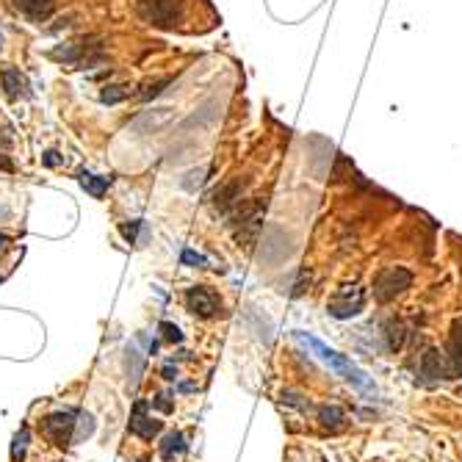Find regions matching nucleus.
Instances as JSON below:
<instances>
[{
	"instance_id": "obj_6",
	"label": "nucleus",
	"mask_w": 462,
	"mask_h": 462,
	"mask_svg": "<svg viewBox=\"0 0 462 462\" xmlns=\"http://www.w3.org/2000/svg\"><path fill=\"white\" fill-rule=\"evenodd\" d=\"M219 305H222L219 297H216L211 288H205V285H194V288L186 291V308L191 310L194 315L211 318V315H216Z\"/></svg>"
},
{
	"instance_id": "obj_5",
	"label": "nucleus",
	"mask_w": 462,
	"mask_h": 462,
	"mask_svg": "<svg viewBox=\"0 0 462 462\" xmlns=\"http://www.w3.org/2000/svg\"><path fill=\"white\" fill-rule=\"evenodd\" d=\"M75 426H77L75 412H56V415H47V418H45L42 432H45L53 443L64 446V443L75 440Z\"/></svg>"
},
{
	"instance_id": "obj_19",
	"label": "nucleus",
	"mask_w": 462,
	"mask_h": 462,
	"mask_svg": "<svg viewBox=\"0 0 462 462\" xmlns=\"http://www.w3.org/2000/svg\"><path fill=\"white\" fill-rule=\"evenodd\" d=\"M180 260H183L186 266H205V258H202V255H197L194 249H183Z\"/></svg>"
},
{
	"instance_id": "obj_25",
	"label": "nucleus",
	"mask_w": 462,
	"mask_h": 462,
	"mask_svg": "<svg viewBox=\"0 0 462 462\" xmlns=\"http://www.w3.org/2000/svg\"><path fill=\"white\" fill-rule=\"evenodd\" d=\"M0 169H6V172H11L14 166H11V161L6 158V155H0Z\"/></svg>"
},
{
	"instance_id": "obj_18",
	"label": "nucleus",
	"mask_w": 462,
	"mask_h": 462,
	"mask_svg": "<svg viewBox=\"0 0 462 462\" xmlns=\"http://www.w3.org/2000/svg\"><path fill=\"white\" fill-rule=\"evenodd\" d=\"M161 332H163V341H169V343H180V341H183L180 329H177L174 324H169V321H163V324H161Z\"/></svg>"
},
{
	"instance_id": "obj_4",
	"label": "nucleus",
	"mask_w": 462,
	"mask_h": 462,
	"mask_svg": "<svg viewBox=\"0 0 462 462\" xmlns=\"http://www.w3.org/2000/svg\"><path fill=\"white\" fill-rule=\"evenodd\" d=\"M366 305V294H363V288H357V285H346V288H341L332 299H329V315L332 318H352V315H357L360 310Z\"/></svg>"
},
{
	"instance_id": "obj_17",
	"label": "nucleus",
	"mask_w": 462,
	"mask_h": 462,
	"mask_svg": "<svg viewBox=\"0 0 462 462\" xmlns=\"http://www.w3.org/2000/svg\"><path fill=\"white\" fill-rule=\"evenodd\" d=\"M125 97H128V91H122L119 86H108V89L100 94V100H103V103H108V105H111V103H122Z\"/></svg>"
},
{
	"instance_id": "obj_14",
	"label": "nucleus",
	"mask_w": 462,
	"mask_h": 462,
	"mask_svg": "<svg viewBox=\"0 0 462 462\" xmlns=\"http://www.w3.org/2000/svg\"><path fill=\"white\" fill-rule=\"evenodd\" d=\"M343 418H346V415H343V410H341V407H335V404H332V407H321V410H318V421H321L329 432L341 429V426H343Z\"/></svg>"
},
{
	"instance_id": "obj_23",
	"label": "nucleus",
	"mask_w": 462,
	"mask_h": 462,
	"mask_svg": "<svg viewBox=\"0 0 462 462\" xmlns=\"http://www.w3.org/2000/svg\"><path fill=\"white\" fill-rule=\"evenodd\" d=\"M166 398H169L166 393H158V396L153 398V404L158 407V410H163V412H172V401H166Z\"/></svg>"
},
{
	"instance_id": "obj_1",
	"label": "nucleus",
	"mask_w": 462,
	"mask_h": 462,
	"mask_svg": "<svg viewBox=\"0 0 462 462\" xmlns=\"http://www.w3.org/2000/svg\"><path fill=\"white\" fill-rule=\"evenodd\" d=\"M297 338H299L305 346H310V349H313V352H315L324 363H327V366H332V368H335V371H338L346 382H352L357 390H363V393H377V387L371 385V380H368V377H366V374H363V371H360V368H357L349 357H343V355H338L335 349L324 346L321 341H315V338L308 335V332H297Z\"/></svg>"
},
{
	"instance_id": "obj_11",
	"label": "nucleus",
	"mask_w": 462,
	"mask_h": 462,
	"mask_svg": "<svg viewBox=\"0 0 462 462\" xmlns=\"http://www.w3.org/2000/svg\"><path fill=\"white\" fill-rule=\"evenodd\" d=\"M421 374L429 377V380H440V377H452L449 374V366L443 363L440 352L438 349H429L424 357H421Z\"/></svg>"
},
{
	"instance_id": "obj_21",
	"label": "nucleus",
	"mask_w": 462,
	"mask_h": 462,
	"mask_svg": "<svg viewBox=\"0 0 462 462\" xmlns=\"http://www.w3.org/2000/svg\"><path fill=\"white\" fill-rule=\"evenodd\" d=\"M401 346V324H390V349Z\"/></svg>"
},
{
	"instance_id": "obj_20",
	"label": "nucleus",
	"mask_w": 462,
	"mask_h": 462,
	"mask_svg": "<svg viewBox=\"0 0 462 462\" xmlns=\"http://www.w3.org/2000/svg\"><path fill=\"white\" fill-rule=\"evenodd\" d=\"M139 228H142V222H133V225H122L119 230H122V235L128 238V244H136V232H139Z\"/></svg>"
},
{
	"instance_id": "obj_8",
	"label": "nucleus",
	"mask_w": 462,
	"mask_h": 462,
	"mask_svg": "<svg viewBox=\"0 0 462 462\" xmlns=\"http://www.w3.org/2000/svg\"><path fill=\"white\" fill-rule=\"evenodd\" d=\"M446 355H449V374H452V377L460 374L462 371V318H457L454 327H452Z\"/></svg>"
},
{
	"instance_id": "obj_2",
	"label": "nucleus",
	"mask_w": 462,
	"mask_h": 462,
	"mask_svg": "<svg viewBox=\"0 0 462 462\" xmlns=\"http://www.w3.org/2000/svg\"><path fill=\"white\" fill-rule=\"evenodd\" d=\"M410 285H412V271L404 269V266H390L385 271H380V277L374 280V299L377 302H393Z\"/></svg>"
},
{
	"instance_id": "obj_9",
	"label": "nucleus",
	"mask_w": 462,
	"mask_h": 462,
	"mask_svg": "<svg viewBox=\"0 0 462 462\" xmlns=\"http://www.w3.org/2000/svg\"><path fill=\"white\" fill-rule=\"evenodd\" d=\"M14 3H17V8H20L28 20H33V22H45V20H50L53 11H56V3H53V0H14Z\"/></svg>"
},
{
	"instance_id": "obj_24",
	"label": "nucleus",
	"mask_w": 462,
	"mask_h": 462,
	"mask_svg": "<svg viewBox=\"0 0 462 462\" xmlns=\"http://www.w3.org/2000/svg\"><path fill=\"white\" fill-rule=\"evenodd\" d=\"M163 380H169V382H172V380H177V368H174L172 363H166V366H163Z\"/></svg>"
},
{
	"instance_id": "obj_12",
	"label": "nucleus",
	"mask_w": 462,
	"mask_h": 462,
	"mask_svg": "<svg viewBox=\"0 0 462 462\" xmlns=\"http://www.w3.org/2000/svg\"><path fill=\"white\" fill-rule=\"evenodd\" d=\"M186 449H188V446H186V438H183L180 432H172V435L161 443V457H163V460H174V457H180Z\"/></svg>"
},
{
	"instance_id": "obj_26",
	"label": "nucleus",
	"mask_w": 462,
	"mask_h": 462,
	"mask_svg": "<svg viewBox=\"0 0 462 462\" xmlns=\"http://www.w3.org/2000/svg\"><path fill=\"white\" fill-rule=\"evenodd\" d=\"M6 246H8V238H6L3 232H0V249H6Z\"/></svg>"
},
{
	"instance_id": "obj_27",
	"label": "nucleus",
	"mask_w": 462,
	"mask_h": 462,
	"mask_svg": "<svg viewBox=\"0 0 462 462\" xmlns=\"http://www.w3.org/2000/svg\"><path fill=\"white\" fill-rule=\"evenodd\" d=\"M0 280H3V277H0Z\"/></svg>"
},
{
	"instance_id": "obj_3",
	"label": "nucleus",
	"mask_w": 462,
	"mask_h": 462,
	"mask_svg": "<svg viewBox=\"0 0 462 462\" xmlns=\"http://www.w3.org/2000/svg\"><path fill=\"white\" fill-rule=\"evenodd\" d=\"M139 14L150 25L172 28L180 20V6L177 0H139Z\"/></svg>"
},
{
	"instance_id": "obj_13",
	"label": "nucleus",
	"mask_w": 462,
	"mask_h": 462,
	"mask_svg": "<svg viewBox=\"0 0 462 462\" xmlns=\"http://www.w3.org/2000/svg\"><path fill=\"white\" fill-rule=\"evenodd\" d=\"M108 183H111V177H97V174H89V172H83V174H80V186H83V188H86L94 200H100V197L105 194Z\"/></svg>"
},
{
	"instance_id": "obj_16",
	"label": "nucleus",
	"mask_w": 462,
	"mask_h": 462,
	"mask_svg": "<svg viewBox=\"0 0 462 462\" xmlns=\"http://www.w3.org/2000/svg\"><path fill=\"white\" fill-rule=\"evenodd\" d=\"M28 429H22L17 438H14V449H11V460H22V454H25V446H28Z\"/></svg>"
},
{
	"instance_id": "obj_22",
	"label": "nucleus",
	"mask_w": 462,
	"mask_h": 462,
	"mask_svg": "<svg viewBox=\"0 0 462 462\" xmlns=\"http://www.w3.org/2000/svg\"><path fill=\"white\" fill-rule=\"evenodd\" d=\"M61 163H64V158L56 153V150H47V153H45V166L53 169V166H61Z\"/></svg>"
},
{
	"instance_id": "obj_15",
	"label": "nucleus",
	"mask_w": 462,
	"mask_h": 462,
	"mask_svg": "<svg viewBox=\"0 0 462 462\" xmlns=\"http://www.w3.org/2000/svg\"><path fill=\"white\" fill-rule=\"evenodd\" d=\"M169 83H172V77H158L153 83H144L142 91H139V100H153V97H158Z\"/></svg>"
},
{
	"instance_id": "obj_7",
	"label": "nucleus",
	"mask_w": 462,
	"mask_h": 462,
	"mask_svg": "<svg viewBox=\"0 0 462 462\" xmlns=\"http://www.w3.org/2000/svg\"><path fill=\"white\" fill-rule=\"evenodd\" d=\"M131 432L144 438V440H153L155 435L161 432V421H155V418L147 415V401H136L133 415H131Z\"/></svg>"
},
{
	"instance_id": "obj_10",
	"label": "nucleus",
	"mask_w": 462,
	"mask_h": 462,
	"mask_svg": "<svg viewBox=\"0 0 462 462\" xmlns=\"http://www.w3.org/2000/svg\"><path fill=\"white\" fill-rule=\"evenodd\" d=\"M0 77H3V89H6V97H8V100H20V97L28 94V80L20 75V70L3 67Z\"/></svg>"
}]
</instances>
